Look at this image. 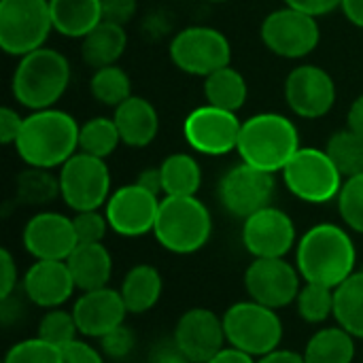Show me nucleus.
I'll use <instances>...</instances> for the list:
<instances>
[{
  "instance_id": "nucleus-1",
  "label": "nucleus",
  "mask_w": 363,
  "mask_h": 363,
  "mask_svg": "<svg viewBox=\"0 0 363 363\" xmlns=\"http://www.w3.org/2000/svg\"><path fill=\"white\" fill-rule=\"evenodd\" d=\"M296 266L306 283L336 289L355 272L357 247L342 225L317 223L298 240Z\"/></svg>"
},
{
  "instance_id": "nucleus-2",
  "label": "nucleus",
  "mask_w": 363,
  "mask_h": 363,
  "mask_svg": "<svg viewBox=\"0 0 363 363\" xmlns=\"http://www.w3.org/2000/svg\"><path fill=\"white\" fill-rule=\"evenodd\" d=\"M81 125L72 115L60 108L32 111L23 119V128L15 143L17 155L26 166L62 168L74 153H79Z\"/></svg>"
},
{
  "instance_id": "nucleus-3",
  "label": "nucleus",
  "mask_w": 363,
  "mask_h": 363,
  "mask_svg": "<svg viewBox=\"0 0 363 363\" xmlns=\"http://www.w3.org/2000/svg\"><path fill=\"white\" fill-rule=\"evenodd\" d=\"M236 151L245 164L277 174L300 151V134L289 117L281 113H257L242 121Z\"/></svg>"
},
{
  "instance_id": "nucleus-4",
  "label": "nucleus",
  "mask_w": 363,
  "mask_h": 363,
  "mask_svg": "<svg viewBox=\"0 0 363 363\" xmlns=\"http://www.w3.org/2000/svg\"><path fill=\"white\" fill-rule=\"evenodd\" d=\"M70 85V62L64 53L40 47L23 57L13 72L11 91L13 98L30 108L43 111L53 108Z\"/></svg>"
},
{
  "instance_id": "nucleus-5",
  "label": "nucleus",
  "mask_w": 363,
  "mask_h": 363,
  "mask_svg": "<svg viewBox=\"0 0 363 363\" xmlns=\"http://www.w3.org/2000/svg\"><path fill=\"white\" fill-rule=\"evenodd\" d=\"M213 234L211 211L198 196H164L153 228L155 240L174 255L204 249Z\"/></svg>"
},
{
  "instance_id": "nucleus-6",
  "label": "nucleus",
  "mask_w": 363,
  "mask_h": 363,
  "mask_svg": "<svg viewBox=\"0 0 363 363\" xmlns=\"http://www.w3.org/2000/svg\"><path fill=\"white\" fill-rule=\"evenodd\" d=\"M225 340L230 347L259 359L283 342V321L279 311L268 308L255 300H242L232 304L223 315Z\"/></svg>"
},
{
  "instance_id": "nucleus-7",
  "label": "nucleus",
  "mask_w": 363,
  "mask_h": 363,
  "mask_svg": "<svg viewBox=\"0 0 363 363\" xmlns=\"http://www.w3.org/2000/svg\"><path fill=\"white\" fill-rule=\"evenodd\" d=\"M285 187L306 204H325L338 200L345 177L325 153L317 147H300V151L283 168Z\"/></svg>"
},
{
  "instance_id": "nucleus-8",
  "label": "nucleus",
  "mask_w": 363,
  "mask_h": 363,
  "mask_svg": "<svg viewBox=\"0 0 363 363\" xmlns=\"http://www.w3.org/2000/svg\"><path fill=\"white\" fill-rule=\"evenodd\" d=\"M53 30L49 0H0V47L23 57L40 47Z\"/></svg>"
},
{
  "instance_id": "nucleus-9",
  "label": "nucleus",
  "mask_w": 363,
  "mask_h": 363,
  "mask_svg": "<svg viewBox=\"0 0 363 363\" xmlns=\"http://www.w3.org/2000/svg\"><path fill=\"white\" fill-rule=\"evenodd\" d=\"M170 60L181 72L206 79L208 74L230 66L232 45L217 28L189 26L174 34L170 43Z\"/></svg>"
},
{
  "instance_id": "nucleus-10",
  "label": "nucleus",
  "mask_w": 363,
  "mask_h": 363,
  "mask_svg": "<svg viewBox=\"0 0 363 363\" xmlns=\"http://www.w3.org/2000/svg\"><path fill=\"white\" fill-rule=\"evenodd\" d=\"M60 198L74 213L98 211L106 206L111 198V172L104 160L87 155L83 151L74 153L60 168Z\"/></svg>"
},
{
  "instance_id": "nucleus-11",
  "label": "nucleus",
  "mask_w": 363,
  "mask_h": 363,
  "mask_svg": "<svg viewBox=\"0 0 363 363\" xmlns=\"http://www.w3.org/2000/svg\"><path fill=\"white\" fill-rule=\"evenodd\" d=\"M259 36L270 53L285 60H302L319 47L321 28L317 17L285 4L266 15Z\"/></svg>"
},
{
  "instance_id": "nucleus-12",
  "label": "nucleus",
  "mask_w": 363,
  "mask_h": 363,
  "mask_svg": "<svg viewBox=\"0 0 363 363\" xmlns=\"http://www.w3.org/2000/svg\"><path fill=\"white\" fill-rule=\"evenodd\" d=\"M242 121L236 113L217 108L213 104H202L194 108L183 121V136L187 145L211 157L228 155L238 149Z\"/></svg>"
},
{
  "instance_id": "nucleus-13",
  "label": "nucleus",
  "mask_w": 363,
  "mask_h": 363,
  "mask_svg": "<svg viewBox=\"0 0 363 363\" xmlns=\"http://www.w3.org/2000/svg\"><path fill=\"white\" fill-rule=\"evenodd\" d=\"M302 281L304 279L298 266L289 264L285 257L253 259L245 270V289L249 300H255L274 311L296 304Z\"/></svg>"
},
{
  "instance_id": "nucleus-14",
  "label": "nucleus",
  "mask_w": 363,
  "mask_h": 363,
  "mask_svg": "<svg viewBox=\"0 0 363 363\" xmlns=\"http://www.w3.org/2000/svg\"><path fill=\"white\" fill-rule=\"evenodd\" d=\"M274 174L257 170L245 162L232 166L219 181L221 206L236 219H247L270 206L274 198Z\"/></svg>"
},
{
  "instance_id": "nucleus-15",
  "label": "nucleus",
  "mask_w": 363,
  "mask_h": 363,
  "mask_svg": "<svg viewBox=\"0 0 363 363\" xmlns=\"http://www.w3.org/2000/svg\"><path fill=\"white\" fill-rule=\"evenodd\" d=\"M296 240L294 219L272 204L242 221V245L253 259L285 257L298 247Z\"/></svg>"
},
{
  "instance_id": "nucleus-16",
  "label": "nucleus",
  "mask_w": 363,
  "mask_h": 363,
  "mask_svg": "<svg viewBox=\"0 0 363 363\" xmlns=\"http://www.w3.org/2000/svg\"><path fill=\"white\" fill-rule=\"evenodd\" d=\"M285 102L302 119L325 117L336 104V83L325 68L302 64L285 79Z\"/></svg>"
},
{
  "instance_id": "nucleus-17",
  "label": "nucleus",
  "mask_w": 363,
  "mask_h": 363,
  "mask_svg": "<svg viewBox=\"0 0 363 363\" xmlns=\"http://www.w3.org/2000/svg\"><path fill=\"white\" fill-rule=\"evenodd\" d=\"M160 204V196L143 189L138 183H130L111 194L104 206V215L115 234L125 238H138L153 232Z\"/></svg>"
},
{
  "instance_id": "nucleus-18",
  "label": "nucleus",
  "mask_w": 363,
  "mask_h": 363,
  "mask_svg": "<svg viewBox=\"0 0 363 363\" xmlns=\"http://www.w3.org/2000/svg\"><path fill=\"white\" fill-rule=\"evenodd\" d=\"M21 242L34 259L62 262H66L79 245L72 217H66L55 211H43L30 217L23 225Z\"/></svg>"
},
{
  "instance_id": "nucleus-19",
  "label": "nucleus",
  "mask_w": 363,
  "mask_h": 363,
  "mask_svg": "<svg viewBox=\"0 0 363 363\" xmlns=\"http://www.w3.org/2000/svg\"><path fill=\"white\" fill-rule=\"evenodd\" d=\"M172 338L194 363H206L228 345L223 319L211 308L185 311L174 325Z\"/></svg>"
},
{
  "instance_id": "nucleus-20",
  "label": "nucleus",
  "mask_w": 363,
  "mask_h": 363,
  "mask_svg": "<svg viewBox=\"0 0 363 363\" xmlns=\"http://www.w3.org/2000/svg\"><path fill=\"white\" fill-rule=\"evenodd\" d=\"M72 315L81 336L100 340L104 334L125 323L128 308L121 291L102 287L94 291H81L72 306Z\"/></svg>"
},
{
  "instance_id": "nucleus-21",
  "label": "nucleus",
  "mask_w": 363,
  "mask_h": 363,
  "mask_svg": "<svg viewBox=\"0 0 363 363\" xmlns=\"http://www.w3.org/2000/svg\"><path fill=\"white\" fill-rule=\"evenodd\" d=\"M21 287L23 296L45 311L64 306L77 289L72 272L62 259H34L23 274Z\"/></svg>"
},
{
  "instance_id": "nucleus-22",
  "label": "nucleus",
  "mask_w": 363,
  "mask_h": 363,
  "mask_svg": "<svg viewBox=\"0 0 363 363\" xmlns=\"http://www.w3.org/2000/svg\"><path fill=\"white\" fill-rule=\"evenodd\" d=\"M121 143L132 149L149 147L160 132V115L155 106L143 96H130L115 108L113 115Z\"/></svg>"
},
{
  "instance_id": "nucleus-23",
  "label": "nucleus",
  "mask_w": 363,
  "mask_h": 363,
  "mask_svg": "<svg viewBox=\"0 0 363 363\" xmlns=\"http://www.w3.org/2000/svg\"><path fill=\"white\" fill-rule=\"evenodd\" d=\"M79 291H94L108 287L113 277V257L102 242L77 245L66 259Z\"/></svg>"
},
{
  "instance_id": "nucleus-24",
  "label": "nucleus",
  "mask_w": 363,
  "mask_h": 363,
  "mask_svg": "<svg viewBox=\"0 0 363 363\" xmlns=\"http://www.w3.org/2000/svg\"><path fill=\"white\" fill-rule=\"evenodd\" d=\"M53 30L66 38H85L102 21V0H49Z\"/></svg>"
},
{
  "instance_id": "nucleus-25",
  "label": "nucleus",
  "mask_w": 363,
  "mask_h": 363,
  "mask_svg": "<svg viewBox=\"0 0 363 363\" xmlns=\"http://www.w3.org/2000/svg\"><path fill=\"white\" fill-rule=\"evenodd\" d=\"M125 47H128L125 26L102 19L85 38H81V57L87 66L98 70L117 64Z\"/></svg>"
},
{
  "instance_id": "nucleus-26",
  "label": "nucleus",
  "mask_w": 363,
  "mask_h": 363,
  "mask_svg": "<svg viewBox=\"0 0 363 363\" xmlns=\"http://www.w3.org/2000/svg\"><path fill=\"white\" fill-rule=\"evenodd\" d=\"M119 291H121L128 313L145 315L157 306L162 291H164V279L157 268L149 264H138L125 272Z\"/></svg>"
},
{
  "instance_id": "nucleus-27",
  "label": "nucleus",
  "mask_w": 363,
  "mask_h": 363,
  "mask_svg": "<svg viewBox=\"0 0 363 363\" xmlns=\"http://www.w3.org/2000/svg\"><path fill=\"white\" fill-rule=\"evenodd\" d=\"M355 336L345 328H323L315 332L304 349L306 363H353L355 362Z\"/></svg>"
},
{
  "instance_id": "nucleus-28",
  "label": "nucleus",
  "mask_w": 363,
  "mask_h": 363,
  "mask_svg": "<svg viewBox=\"0 0 363 363\" xmlns=\"http://www.w3.org/2000/svg\"><path fill=\"white\" fill-rule=\"evenodd\" d=\"M247 96H249V85L245 77L232 66H225L204 79L206 104H213L230 113H238L245 106Z\"/></svg>"
},
{
  "instance_id": "nucleus-29",
  "label": "nucleus",
  "mask_w": 363,
  "mask_h": 363,
  "mask_svg": "<svg viewBox=\"0 0 363 363\" xmlns=\"http://www.w3.org/2000/svg\"><path fill=\"white\" fill-rule=\"evenodd\" d=\"M334 319L351 336L363 340V270H355L334 289Z\"/></svg>"
},
{
  "instance_id": "nucleus-30",
  "label": "nucleus",
  "mask_w": 363,
  "mask_h": 363,
  "mask_svg": "<svg viewBox=\"0 0 363 363\" xmlns=\"http://www.w3.org/2000/svg\"><path fill=\"white\" fill-rule=\"evenodd\" d=\"M164 196H196L202 185V168L189 153H172L162 166Z\"/></svg>"
},
{
  "instance_id": "nucleus-31",
  "label": "nucleus",
  "mask_w": 363,
  "mask_h": 363,
  "mask_svg": "<svg viewBox=\"0 0 363 363\" xmlns=\"http://www.w3.org/2000/svg\"><path fill=\"white\" fill-rule=\"evenodd\" d=\"M15 194L17 200L28 206H43L60 198V179L47 168L28 166L23 172L17 174Z\"/></svg>"
},
{
  "instance_id": "nucleus-32",
  "label": "nucleus",
  "mask_w": 363,
  "mask_h": 363,
  "mask_svg": "<svg viewBox=\"0 0 363 363\" xmlns=\"http://www.w3.org/2000/svg\"><path fill=\"white\" fill-rule=\"evenodd\" d=\"M89 91L98 104L113 106V108H117L121 102H125L130 96H134L130 74L117 64L94 70V74L89 79Z\"/></svg>"
},
{
  "instance_id": "nucleus-33",
  "label": "nucleus",
  "mask_w": 363,
  "mask_h": 363,
  "mask_svg": "<svg viewBox=\"0 0 363 363\" xmlns=\"http://www.w3.org/2000/svg\"><path fill=\"white\" fill-rule=\"evenodd\" d=\"M121 136L113 117H91L79 130V151L106 160L119 147Z\"/></svg>"
},
{
  "instance_id": "nucleus-34",
  "label": "nucleus",
  "mask_w": 363,
  "mask_h": 363,
  "mask_svg": "<svg viewBox=\"0 0 363 363\" xmlns=\"http://www.w3.org/2000/svg\"><path fill=\"white\" fill-rule=\"evenodd\" d=\"M325 153L332 157L345 179L363 172V136L351 132L349 128L332 134L325 145Z\"/></svg>"
},
{
  "instance_id": "nucleus-35",
  "label": "nucleus",
  "mask_w": 363,
  "mask_h": 363,
  "mask_svg": "<svg viewBox=\"0 0 363 363\" xmlns=\"http://www.w3.org/2000/svg\"><path fill=\"white\" fill-rule=\"evenodd\" d=\"M296 311L302 321L311 325H321L330 317H334V289L319 285V283H306L302 285L298 298H296Z\"/></svg>"
},
{
  "instance_id": "nucleus-36",
  "label": "nucleus",
  "mask_w": 363,
  "mask_h": 363,
  "mask_svg": "<svg viewBox=\"0 0 363 363\" xmlns=\"http://www.w3.org/2000/svg\"><path fill=\"white\" fill-rule=\"evenodd\" d=\"M38 338H43L49 345L55 347H66L68 342L77 340L79 336V328L74 321L72 311H64V308H51L47 311L40 321H38Z\"/></svg>"
},
{
  "instance_id": "nucleus-37",
  "label": "nucleus",
  "mask_w": 363,
  "mask_h": 363,
  "mask_svg": "<svg viewBox=\"0 0 363 363\" xmlns=\"http://www.w3.org/2000/svg\"><path fill=\"white\" fill-rule=\"evenodd\" d=\"M338 211L349 230L363 234V172L345 179L338 196Z\"/></svg>"
},
{
  "instance_id": "nucleus-38",
  "label": "nucleus",
  "mask_w": 363,
  "mask_h": 363,
  "mask_svg": "<svg viewBox=\"0 0 363 363\" xmlns=\"http://www.w3.org/2000/svg\"><path fill=\"white\" fill-rule=\"evenodd\" d=\"M2 363H62V349L36 336L13 345Z\"/></svg>"
},
{
  "instance_id": "nucleus-39",
  "label": "nucleus",
  "mask_w": 363,
  "mask_h": 363,
  "mask_svg": "<svg viewBox=\"0 0 363 363\" xmlns=\"http://www.w3.org/2000/svg\"><path fill=\"white\" fill-rule=\"evenodd\" d=\"M74 223V234L79 245H91V242H102L106 232L111 230L108 219L104 213L98 211H83L72 217Z\"/></svg>"
},
{
  "instance_id": "nucleus-40",
  "label": "nucleus",
  "mask_w": 363,
  "mask_h": 363,
  "mask_svg": "<svg viewBox=\"0 0 363 363\" xmlns=\"http://www.w3.org/2000/svg\"><path fill=\"white\" fill-rule=\"evenodd\" d=\"M136 347V336L130 325H119L100 338V351L111 359H125Z\"/></svg>"
},
{
  "instance_id": "nucleus-41",
  "label": "nucleus",
  "mask_w": 363,
  "mask_h": 363,
  "mask_svg": "<svg viewBox=\"0 0 363 363\" xmlns=\"http://www.w3.org/2000/svg\"><path fill=\"white\" fill-rule=\"evenodd\" d=\"M62 363H104V353L77 338L62 347Z\"/></svg>"
},
{
  "instance_id": "nucleus-42",
  "label": "nucleus",
  "mask_w": 363,
  "mask_h": 363,
  "mask_svg": "<svg viewBox=\"0 0 363 363\" xmlns=\"http://www.w3.org/2000/svg\"><path fill=\"white\" fill-rule=\"evenodd\" d=\"M17 283H19L17 264L9 249H0V300L11 298L13 291L17 289Z\"/></svg>"
},
{
  "instance_id": "nucleus-43",
  "label": "nucleus",
  "mask_w": 363,
  "mask_h": 363,
  "mask_svg": "<svg viewBox=\"0 0 363 363\" xmlns=\"http://www.w3.org/2000/svg\"><path fill=\"white\" fill-rule=\"evenodd\" d=\"M136 0H102V19L125 26L136 15Z\"/></svg>"
},
{
  "instance_id": "nucleus-44",
  "label": "nucleus",
  "mask_w": 363,
  "mask_h": 363,
  "mask_svg": "<svg viewBox=\"0 0 363 363\" xmlns=\"http://www.w3.org/2000/svg\"><path fill=\"white\" fill-rule=\"evenodd\" d=\"M149 363H194L174 342V338H164L149 351Z\"/></svg>"
},
{
  "instance_id": "nucleus-45",
  "label": "nucleus",
  "mask_w": 363,
  "mask_h": 363,
  "mask_svg": "<svg viewBox=\"0 0 363 363\" xmlns=\"http://www.w3.org/2000/svg\"><path fill=\"white\" fill-rule=\"evenodd\" d=\"M23 119L17 111L11 106L0 108V143L2 145H15L19 138V132L23 128Z\"/></svg>"
},
{
  "instance_id": "nucleus-46",
  "label": "nucleus",
  "mask_w": 363,
  "mask_h": 363,
  "mask_svg": "<svg viewBox=\"0 0 363 363\" xmlns=\"http://www.w3.org/2000/svg\"><path fill=\"white\" fill-rule=\"evenodd\" d=\"M285 4L319 19L323 15L334 13L336 9H340L342 6V0H285Z\"/></svg>"
},
{
  "instance_id": "nucleus-47",
  "label": "nucleus",
  "mask_w": 363,
  "mask_h": 363,
  "mask_svg": "<svg viewBox=\"0 0 363 363\" xmlns=\"http://www.w3.org/2000/svg\"><path fill=\"white\" fill-rule=\"evenodd\" d=\"M136 183H138L143 189H147V191H151V194H155V196H162V194H164V179H162L160 166H157V168H145V170L136 177Z\"/></svg>"
},
{
  "instance_id": "nucleus-48",
  "label": "nucleus",
  "mask_w": 363,
  "mask_h": 363,
  "mask_svg": "<svg viewBox=\"0 0 363 363\" xmlns=\"http://www.w3.org/2000/svg\"><path fill=\"white\" fill-rule=\"evenodd\" d=\"M347 128L355 134L363 136V94L359 98L353 100V104L349 106L347 113Z\"/></svg>"
},
{
  "instance_id": "nucleus-49",
  "label": "nucleus",
  "mask_w": 363,
  "mask_h": 363,
  "mask_svg": "<svg viewBox=\"0 0 363 363\" xmlns=\"http://www.w3.org/2000/svg\"><path fill=\"white\" fill-rule=\"evenodd\" d=\"M206 363H257V359L234 349V347H225L223 351H219L213 359H208Z\"/></svg>"
},
{
  "instance_id": "nucleus-50",
  "label": "nucleus",
  "mask_w": 363,
  "mask_h": 363,
  "mask_svg": "<svg viewBox=\"0 0 363 363\" xmlns=\"http://www.w3.org/2000/svg\"><path fill=\"white\" fill-rule=\"evenodd\" d=\"M257 363H306L302 353H296V351H289V349H277L264 357H259Z\"/></svg>"
},
{
  "instance_id": "nucleus-51",
  "label": "nucleus",
  "mask_w": 363,
  "mask_h": 363,
  "mask_svg": "<svg viewBox=\"0 0 363 363\" xmlns=\"http://www.w3.org/2000/svg\"><path fill=\"white\" fill-rule=\"evenodd\" d=\"M340 9L353 26L363 30V0H342Z\"/></svg>"
},
{
  "instance_id": "nucleus-52",
  "label": "nucleus",
  "mask_w": 363,
  "mask_h": 363,
  "mask_svg": "<svg viewBox=\"0 0 363 363\" xmlns=\"http://www.w3.org/2000/svg\"><path fill=\"white\" fill-rule=\"evenodd\" d=\"M208 2H228V0H208Z\"/></svg>"
}]
</instances>
